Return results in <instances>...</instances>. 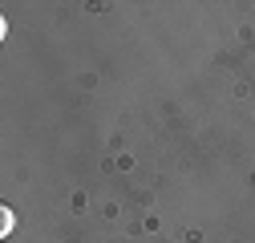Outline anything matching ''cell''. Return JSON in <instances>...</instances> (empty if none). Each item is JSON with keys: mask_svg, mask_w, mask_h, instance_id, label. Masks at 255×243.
Returning <instances> with one entry per match:
<instances>
[{"mask_svg": "<svg viewBox=\"0 0 255 243\" xmlns=\"http://www.w3.org/2000/svg\"><path fill=\"white\" fill-rule=\"evenodd\" d=\"M8 235H12V207L0 203V239H8Z\"/></svg>", "mask_w": 255, "mask_h": 243, "instance_id": "cell-1", "label": "cell"}]
</instances>
